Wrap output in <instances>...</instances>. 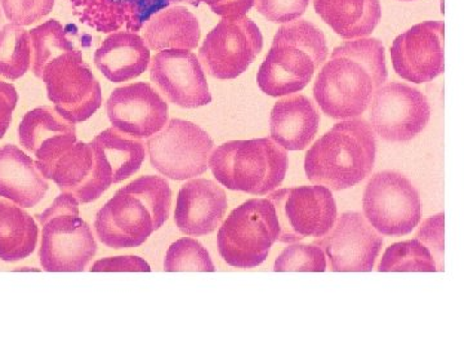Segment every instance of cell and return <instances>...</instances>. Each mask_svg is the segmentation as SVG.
<instances>
[{"mask_svg":"<svg viewBox=\"0 0 464 348\" xmlns=\"http://www.w3.org/2000/svg\"><path fill=\"white\" fill-rule=\"evenodd\" d=\"M18 93L11 83L0 81V140L7 133L12 114L17 108Z\"/></svg>","mask_w":464,"mask_h":348,"instance_id":"74e56055","label":"cell"},{"mask_svg":"<svg viewBox=\"0 0 464 348\" xmlns=\"http://www.w3.org/2000/svg\"><path fill=\"white\" fill-rule=\"evenodd\" d=\"M172 208V188L164 177L142 176L116 191L96 216L94 230L112 249L142 246L163 227Z\"/></svg>","mask_w":464,"mask_h":348,"instance_id":"7a4b0ae2","label":"cell"},{"mask_svg":"<svg viewBox=\"0 0 464 348\" xmlns=\"http://www.w3.org/2000/svg\"><path fill=\"white\" fill-rule=\"evenodd\" d=\"M264 48V36L249 17L222 18L204 39L199 61L204 72L219 81L246 72Z\"/></svg>","mask_w":464,"mask_h":348,"instance_id":"7c38bea8","label":"cell"},{"mask_svg":"<svg viewBox=\"0 0 464 348\" xmlns=\"http://www.w3.org/2000/svg\"><path fill=\"white\" fill-rule=\"evenodd\" d=\"M3 21H5V14H3L2 7H0V29L3 27Z\"/></svg>","mask_w":464,"mask_h":348,"instance_id":"60d3db41","label":"cell"},{"mask_svg":"<svg viewBox=\"0 0 464 348\" xmlns=\"http://www.w3.org/2000/svg\"><path fill=\"white\" fill-rule=\"evenodd\" d=\"M18 140L27 152L35 155L36 168L45 179L58 158L78 142L75 124L52 106L26 112L18 125Z\"/></svg>","mask_w":464,"mask_h":348,"instance_id":"d6986e66","label":"cell"},{"mask_svg":"<svg viewBox=\"0 0 464 348\" xmlns=\"http://www.w3.org/2000/svg\"><path fill=\"white\" fill-rule=\"evenodd\" d=\"M92 143L99 148L111 167L114 183L130 179L141 169L145 161L146 143L114 127L106 128L103 132L97 134Z\"/></svg>","mask_w":464,"mask_h":348,"instance_id":"83f0119b","label":"cell"},{"mask_svg":"<svg viewBox=\"0 0 464 348\" xmlns=\"http://www.w3.org/2000/svg\"><path fill=\"white\" fill-rule=\"evenodd\" d=\"M150 48L141 35L133 32L109 34L96 52L94 65L112 83L139 78L150 65Z\"/></svg>","mask_w":464,"mask_h":348,"instance_id":"cb8c5ba5","label":"cell"},{"mask_svg":"<svg viewBox=\"0 0 464 348\" xmlns=\"http://www.w3.org/2000/svg\"><path fill=\"white\" fill-rule=\"evenodd\" d=\"M326 256L316 244L292 243L275 261V273L288 271H306V273H324L326 271Z\"/></svg>","mask_w":464,"mask_h":348,"instance_id":"d6a6232c","label":"cell"},{"mask_svg":"<svg viewBox=\"0 0 464 348\" xmlns=\"http://www.w3.org/2000/svg\"><path fill=\"white\" fill-rule=\"evenodd\" d=\"M279 237L274 204L268 199H250L225 219L217 243L226 264L246 270L264 264Z\"/></svg>","mask_w":464,"mask_h":348,"instance_id":"52a82bcc","label":"cell"},{"mask_svg":"<svg viewBox=\"0 0 464 348\" xmlns=\"http://www.w3.org/2000/svg\"><path fill=\"white\" fill-rule=\"evenodd\" d=\"M314 8L333 32L347 41L372 35L380 24V0H314Z\"/></svg>","mask_w":464,"mask_h":348,"instance_id":"d4e9b609","label":"cell"},{"mask_svg":"<svg viewBox=\"0 0 464 348\" xmlns=\"http://www.w3.org/2000/svg\"><path fill=\"white\" fill-rule=\"evenodd\" d=\"M150 50H195L199 45V20L185 7H169L154 14L143 26Z\"/></svg>","mask_w":464,"mask_h":348,"instance_id":"484cf974","label":"cell"},{"mask_svg":"<svg viewBox=\"0 0 464 348\" xmlns=\"http://www.w3.org/2000/svg\"><path fill=\"white\" fill-rule=\"evenodd\" d=\"M334 273H369L373 270L383 239L359 212L342 213L325 237L316 239Z\"/></svg>","mask_w":464,"mask_h":348,"instance_id":"5bb4252c","label":"cell"},{"mask_svg":"<svg viewBox=\"0 0 464 348\" xmlns=\"http://www.w3.org/2000/svg\"><path fill=\"white\" fill-rule=\"evenodd\" d=\"M42 79L48 99L72 123H83L102 106V90L82 50L66 52L52 60Z\"/></svg>","mask_w":464,"mask_h":348,"instance_id":"9c48e42d","label":"cell"},{"mask_svg":"<svg viewBox=\"0 0 464 348\" xmlns=\"http://www.w3.org/2000/svg\"><path fill=\"white\" fill-rule=\"evenodd\" d=\"M276 209L280 243H298L325 237L337 221L334 197L322 185L299 186L271 192L267 198Z\"/></svg>","mask_w":464,"mask_h":348,"instance_id":"8fae6325","label":"cell"},{"mask_svg":"<svg viewBox=\"0 0 464 348\" xmlns=\"http://www.w3.org/2000/svg\"><path fill=\"white\" fill-rule=\"evenodd\" d=\"M213 14L222 18H240L255 7V0H222L216 5H209Z\"/></svg>","mask_w":464,"mask_h":348,"instance_id":"f35d334b","label":"cell"},{"mask_svg":"<svg viewBox=\"0 0 464 348\" xmlns=\"http://www.w3.org/2000/svg\"><path fill=\"white\" fill-rule=\"evenodd\" d=\"M50 190L35 160L16 145L0 148V197L21 208L38 206Z\"/></svg>","mask_w":464,"mask_h":348,"instance_id":"7402d4cb","label":"cell"},{"mask_svg":"<svg viewBox=\"0 0 464 348\" xmlns=\"http://www.w3.org/2000/svg\"><path fill=\"white\" fill-rule=\"evenodd\" d=\"M32 66V41L23 26L9 23L0 29V76L17 81Z\"/></svg>","mask_w":464,"mask_h":348,"instance_id":"f546056e","label":"cell"},{"mask_svg":"<svg viewBox=\"0 0 464 348\" xmlns=\"http://www.w3.org/2000/svg\"><path fill=\"white\" fill-rule=\"evenodd\" d=\"M270 124L273 141L286 151H302L316 137L320 114L308 97L290 94L275 103Z\"/></svg>","mask_w":464,"mask_h":348,"instance_id":"603a6c76","label":"cell"},{"mask_svg":"<svg viewBox=\"0 0 464 348\" xmlns=\"http://www.w3.org/2000/svg\"><path fill=\"white\" fill-rule=\"evenodd\" d=\"M310 0H255V8L274 24L298 20L307 11Z\"/></svg>","mask_w":464,"mask_h":348,"instance_id":"e575fe53","label":"cell"},{"mask_svg":"<svg viewBox=\"0 0 464 348\" xmlns=\"http://www.w3.org/2000/svg\"><path fill=\"white\" fill-rule=\"evenodd\" d=\"M362 203L366 221L386 237L411 234L422 218V203L413 183L390 170L369 179Z\"/></svg>","mask_w":464,"mask_h":348,"instance_id":"30bf717a","label":"cell"},{"mask_svg":"<svg viewBox=\"0 0 464 348\" xmlns=\"http://www.w3.org/2000/svg\"><path fill=\"white\" fill-rule=\"evenodd\" d=\"M209 168L228 190L267 195L285 179L288 154L268 137L226 142L213 150Z\"/></svg>","mask_w":464,"mask_h":348,"instance_id":"5b68a950","label":"cell"},{"mask_svg":"<svg viewBox=\"0 0 464 348\" xmlns=\"http://www.w3.org/2000/svg\"><path fill=\"white\" fill-rule=\"evenodd\" d=\"M150 79L173 105L198 109L212 102L206 72L188 50H166L150 61Z\"/></svg>","mask_w":464,"mask_h":348,"instance_id":"2e32d148","label":"cell"},{"mask_svg":"<svg viewBox=\"0 0 464 348\" xmlns=\"http://www.w3.org/2000/svg\"><path fill=\"white\" fill-rule=\"evenodd\" d=\"M188 0H69L74 16L94 32H141L150 18Z\"/></svg>","mask_w":464,"mask_h":348,"instance_id":"ffe728a7","label":"cell"},{"mask_svg":"<svg viewBox=\"0 0 464 348\" xmlns=\"http://www.w3.org/2000/svg\"><path fill=\"white\" fill-rule=\"evenodd\" d=\"M56 0H0L3 14L18 26H32L53 11Z\"/></svg>","mask_w":464,"mask_h":348,"instance_id":"836d02e7","label":"cell"},{"mask_svg":"<svg viewBox=\"0 0 464 348\" xmlns=\"http://www.w3.org/2000/svg\"><path fill=\"white\" fill-rule=\"evenodd\" d=\"M444 36L441 21H424L400 34L391 47V60L400 78L423 84L444 74Z\"/></svg>","mask_w":464,"mask_h":348,"instance_id":"9a60e30c","label":"cell"},{"mask_svg":"<svg viewBox=\"0 0 464 348\" xmlns=\"http://www.w3.org/2000/svg\"><path fill=\"white\" fill-rule=\"evenodd\" d=\"M227 207V197L218 183L206 179H191L177 195L174 222L182 234L203 237L219 227Z\"/></svg>","mask_w":464,"mask_h":348,"instance_id":"44dd1931","label":"cell"},{"mask_svg":"<svg viewBox=\"0 0 464 348\" xmlns=\"http://www.w3.org/2000/svg\"><path fill=\"white\" fill-rule=\"evenodd\" d=\"M431 106L422 92L404 83H387L375 91L369 105V124L384 141L405 143L426 130Z\"/></svg>","mask_w":464,"mask_h":348,"instance_id":"4fadbf2b","label":"cell"},{"mask_svg":"<svg viewBox=\"0 0 464 348\" xmlns=\"http://www.w3.org/2000/svg\"><path fill=\"white\" fill-rule=\"evenodd\" d=\"M387 76L383 43L375 38L353 39L335 48L317 72L314 99L329 118H357L368 110Z\"/></svg>","mask_w":464,"mask_h":348,"instance_id":"6da1fadb","label":"cell"},{"mask_svg":"<svg viewBox=\"0 0 464 348\" xmlns=\"http://www.w3.org/2000/svg\"><path fill=\"white\" fill-rule=\"evenodd\" d=\"M91 273H150L151 267L139 256H118L94 262Z\"/></svg>","mask_w":464,"mask_h":348,"instance_id":"8d00e7d4","label":"cell"},{"mask_svg":"<svg viewBox=\"0 0 464 348\" xmlns=\"http://www.w3.org/2000/svg\"><path fill=\"white\" fill-rule=\"evenodd\" d=\"M75 26H63L56 18L45 21L42 25L30 30L32 41V70L36 78L42 79L44 67L54 58L72 52L81 50L76 45Z\"/></svg>","mask_w":464,"mask_h":348,"instance_id":"f1b7e54d","label":"cell"},{"mask_svg":"<svg viewBox=\"0 0 464 348\" xmlns=\"http://www.w3.org/2000/svg\"><path fill=\"white\" fill-rule=\"evenodd\" d=\"M222 2V0H195V5H199V3H206L208 5H216V3Z\"/></svg>","mask_w":464,"mask_h":348,"instance_id":"ab89813d","label":"cell"},{"mask_svg":"<svg viewBox=\"0 0 464 348\" xmlns=\"http://www.w3.org/2000/svg\"><path fill=\"white\" fill-rule=\"evenodd\" d=\"M215 142L192 121L170 119L166 127L146 141L150 163L173 181H186L206 173Z\"/></svg>","mask_w":464,"mask_h":348,"instance_id":"ba28073f","label":"cell"},{"mask_svg":"<svg viewBox=\"0 0 464 348\" xmlns=\"http://www.w3.org/2000/svg\"><path fill=\"white\" fill-rule=\"evenodd\" d=\"M110 123L137 139H150L168 123V103L145 82L116 88L106 101Z\"/></svg>","mask_w":464,"mask_h":348,"instance_id":"ac0fdd59","label":"cell"},{"mask_svg":"<svg viewBox=\"0 0 464 348\" xmlns=\"http://www.w3.org/2000/svg\"><path fill=\"white\" fill-rule=\"evenodd\" d=\"M415 237L431 250L438 264V271H444V213L427 218Z\"/></svg>","mask_w":464,"mask_h":348,"instance_id":"d590c367","label":"cell"},{"mask_svg":"<svg viewBox=\"0 0 464 348\" xmlns=\"http://www.w3.org/2000/svg\"><path fill=\"white\" fill-rule=\"evenodd\" d=\"M36 219L42 225L39 261L48 273H82L96 257V237L72 195L61 192Z\"/></svg>","mask_w":464,"mask_h":348,"instance_id":"8992f818","label":"cell"},{"mask_svg":"<svg viewBox=\"0 0 464 348\" xmlns=\"http://www.w3.org/2000/svg\"><path fill=\"white\" fill-rule=\"evenodd\" d=\"M377 158V139L364 118L340 121L331 128L306 154L308 181L331 191H342L364 181Z\"/></svg>","mask_w":464,"mask_h":348,"instance_id":"3957f363","label":"cell"},{"mask_svg":"<svg viewBox=\"0 0 464 348\" xmlns=\"http://www.w3.org/2000/svg\"><path fill=\"white\" fill-rule=\"evenodd\" d=\"M164 270L167 273H179V271L215 273L216 267L209 252L204 248L203 244L191 237H183L174 241L168 248L166 258H164Z\"/></svg>","mask_w":464,"mask_h":348,"instance_id":"1f68e13d","label":"cell"},{"mask_svg":"<svg viewBox=\"0 0 464 348\" xmlns=\"http://www.w3.org/2000/svg\"><path fill=\"white\" fill-rule=\"evenodd\" d=\"M380 273H436L438 264L431 250L417 237L413 240L392 244L384 252L380 266Z\"/></svg>","mask_w":464,"mask_h":348,"instance_id":"4dcf8cb0","label":"cell"},{"mask_svg":"<svg viewBox=\"0 0 464 348\" xmlns=\"http://www.w3.org/2000/svg\"><path fill=\"white\" fill-rule=\"evenodd\" d=\"M328 54L325 35L313 23L298 18L284 24L259 67V90L270 97L298 93L307 87Z\"/></svg>","mask_w":464,"mask_h":348,"instance_id":"277c9868","label":"cell"},{"mask_svg":"<svg viewBox=\"0 0 464 348\" xmlns=\"http://www.w3.org/2000/svg\"><path fill=\"white\" fill-rule=\"evenodd\" d=\"M47 179L79 204L99 200L114 183L111 167L93 143L76 142L58 158Z\"/></svg>","mask_w":464,"mask_h":348,"instance_id":"e0dca14e","label":"cell"},{"mask_svg":"<svg viewBox=\"0 0 464 348\" xmlns=\"http://www.w3.org/2000/svg\"><path fill=\"white\" fill-rule=\"evenodd\" d=\"M39 227L34 217L12 201L0 200V259L24 261L36 248Z\"/></svg>","mask_w":464,"mask_h":348,"instance_id":"4316f807","label":"cell"}]
</instances>
